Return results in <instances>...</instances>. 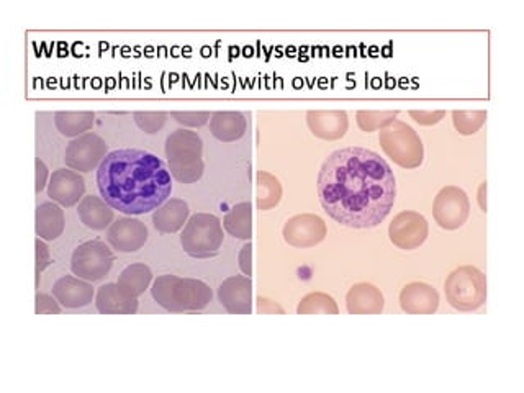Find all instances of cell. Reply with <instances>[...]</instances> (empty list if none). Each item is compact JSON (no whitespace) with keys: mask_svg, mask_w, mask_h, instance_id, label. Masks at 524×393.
<instances>
[{"mask_svg":"<svg viewBox=\"0 0 524 393\" xmlns=\"http://www.w3.org/2000/svg\"><path fill=\"white\" fill-rule=\"evenodd\" d=\"M323 210L354 230L382 224L395 204L397 182L389 162L367 148L349 146L329 154L318 174Z\"/></svg>","mask_w":524,"mask_h":393,"instance_id":"obj_1","label":"cell"},{"mask_svg":"<svg viewBox=\"0 0 524 393\" xmlns=\"http://www.w3.org/2000/svg\"><path fill=\"white\" fill-rule=\"evenodd\" d=\"M97 187L114 210L124 215H144L158 210L172 194L166 164L152 152L115 150L98 166Z\"/></svg>","mask_w":524,"mask_h":393,"instance_id":"obj_2","label":"cell"},{"mask_svg":"<svg viewBox=\"0 0 524 393\" xmlns=\"http://www.w3.org/2000/svg\"><path fill=\"white\" fill-rule=\"evenodd\" d=\"M152 295L164 310L170 313L200 312L212 302L214 292L200 279L160 276L152 282Z\"/></svg>","mask_w":524,"mask_h":393,"instance_id":"obj_3","label":"cell"},{"mask_svg":"<svg viewBox=\"0 0 524 393\" xmlns=\"http://www.w3.org/2000/svg\"><path fill=\"white\" fill-rule=\"evenodd\" d=\"M202 154L204 142L196 132L180 128L166 140V158L170 176L180 184H194L202 179L205 170Z\"/></svg>","mask_w":524,"mask_h":393,"instance_id":"obj_4","label":"cell"},{"mask_svg":"<svg viewBox=\"0 0 524 393\" xmlns=\"http://www.w3.org/2000/svg\"><path fill=\"white\" fill-rule=\"evenodd\" d=\"M379 143L391 161L403 169H417L425 160V146L419 134L405 122L393 120L379 132Z\"/></svg>","mask_w":524,"mask_h":393,"instance_id":"obj_5","label":"cell"},{"mask_svg":"<svg viewBox=\"0 0 524 393\" xmlns=\"http://www.w3.org/2000/svg\"><path fill=\"white\" fill-rule=\"evenodd\" d=\"M223 226L218 216L212 214L192 215L180 234L182 250L194 260L215 258L223 244Z\"/></svg>","mask_w":524,"mask_h":393,"instance_id":"obj_6","label":"cell"},{"mask_svg":"<svg viewBox=\"0 0 524 393\" xmlns=\"http://www.w3.org/2000/svg\"><path fill=\"white\" fill-rule=\"evenodd\" d=\"M445 290L453 308L459 312H473L487 300V278L473 266H463L446 279Z\"/></svg>","mask_w":524,"mask_h":393,"instance_id":"obj_7","label":"cell"},{"mask_svg":"<svg viewBox=\"0 0 524 393\" xmlns=\"http://www.w3.org/2000/svg\"><path fill=\"white\" fill-rule=\"evenodd\" d=\"M115 262L114 251L102 240H90L79 244L71 258V270L74 276L97 282L106 278Z\"/></svg>","mask_w":524,"mask_h":393,"instance_id":"obj_8","label":"cell"},{"mask_svg":"<svg viewBox=\"0 0 524 393\" xmlns=\"http://www.w3.org/2000/svg\"><path fill=\"white\" fill-rule=\"evenodd\" d=\"M471 215V202L463 188L446 186L437 192L433 204V216L436 224L443 230L454 232L467 224Z\"/></svg>","mask_w":524,"mask_h":393,"instance_id":"obj_9","label":"cell"},{"mask_svg":"<svg viewBox=\"0 0 524 393\" xmlns=\"http://www.w3.org/2000/svg\"><path fill=\"white\" fill-rule=\"evenodd\" d=\"M108 144L96 133H84L69 142L64 162L72 170L79 172H92L98 169V166L106 160L108 154Z\"/></svg>","mask_w":524,"mask_h":393,"instance_id":"obj_10","label":"cell"},{"mask_svg":"<svg viewBox=\"0 0 524 393\" xmlns=\"http://www.w3.org/2000/svg\"><path fill=\"white\" fill-rule=\"evenodd\" d=\"M429 224L421 214L407 210L400 212L393 218L389 226V238L391 242L403 251L418 250L423 242H427Z\"/></svg>","mask_w":524,"mask_h":393,"instance_id":"obj_11","label":"cell"},{"mask_svg":"<svg viewBox=\"0 0 524 393\" xmlns=\"http://www.w3.org/2000/svg\"><path fill=\"white\" fill-rule=\"evenodd\" d=\"M282 234L287 244L299 250H308L325 240L326 224L318 215H295L287 220Z\"/></svg>","mask_w":524,"mask_h":393,"instance_id":"obj_12","label":"cell"},{"mask_svg":"<svg viewBox=\"0 0 524 393\" xmlns=\"http://www.w3.org/2000/svg\"><path fill=\"white\" fill-rule=\"evenodd\" d=\"M148 228L138 218L124 216L110 224L107 242L118 252H136L148 242Z\"/></svg>","mask_w":524,"mask_h":393,"instance_id":"obj_13","label":"cell"},{"mask_svg":"<svg viewBox=\"0 0 524 393\" xmlns=\"http://www.w3.org/2000/svg\"><path fill=\"white\" fill-rule=\"evenodd\" d=\"M86 194V180L82 179L78 170H54L48 184V196L61 206H74L79 204Z\"/></svg>","mask_w":524,"mask_h":393,"instance_id":"obj_14","label":"cell"},{"mask_svg":"<svg viewBox=\"0 0 524 393\" xmlns=\"http://www.w3.org/2000/svg\"><path fill=\"white\" fill-rule=\"evenodd\" d=\"M218 300L232 315L253 313V280L248 276H232L218 288Z\"/></svg>","mask_w":524,"mask_h":393,"instance_id":"obj_15","label":"cell"},{"mask_svg":"<svg viewBox=\"0 0 524 393\" xmlns=\"http://www.w3.org/2000/svg\"><path fill=\"white\" fill-rule=\"evenodd\" d=\"M307 123L317 138L336 142L347 133L349 118L345 110H310L307 114Z\"/></svg>","mask_w":524,"mask_h":393,"instance_id":"obj_16","label":"cell"},{"mask_svg":"<svg viewBox=\"0 0 524 393\" xmlns=\"http://www.w3.org/2000/svg\"><path fill=\"white\" fill-rule=\"evenodd\" d=\"M400 306L409 315H433L439 308V294L427 282H411L401 288Z\"/></svg>","mask_w":524,"mask_h":393,"instance_id":"obj_17","label":"cell"},{"mask_svg":"<svg viewBox=\"0 0 524 393\" xmlns=\"http://www.w3.org/2000/svg\"><path fill=\"white\" fill-rule=\"evenodd\" d=\"M53 297L64 308H82L92 304L96 290L89 280L62 276L53 286Z\"/></svg>","mask_w":524,"mask_h":393,"instance_id":"obj_18","label":"cell"},{"mask_svg":"<svg viewBox=\"0 0 524 393\" xmlns=\"http://www.w3.org/2000/svg\"><path fill=\"white\" fill-rule=\"evenodd\" d=\"M385 306L382 292L372 284H355L346 295V308L349 315H381Z\"/></svg>","mask_w":524,"mask_h":393,"instance_id":"obj_19","label":"cell"},{"mask_svg":"<svg viewBox=\"0 0 524 393\" xmlns=\"http://www.w3.org/2000/svg\"><path fill=\"white\" fill-rule=\"evenodd\" d=\"M188 204L180 198H170L162 206L154 210L152 224L162 234H174L184 228L188 220Z\"/></svg>","mask_w":524,"mask_h":393,"instance_id":"obj_20","label":"cell"},{"mask_svg":"<svg viewBox=\"0 0 524 393\" xmlns=\"http://www.w3.org/2000/svg\"><path fill=\"white\" fill-rule=\"evenodd\" d=\"M96 306L102 315H134L138 298L128 297L116 284H106L97 290Z\"/></svg>","mask_w":524,"mask_h":393,"instance_id":"obj_21","label":"cell"},{"mask_svg":"<svg viewBox=\"0 0 524 393\" xmlns=\"http://www.w3.org/2000/svg\"><path fill=\"white\" fill-rule=\"evenodd\" d=\"M78 215L82 224L90 230L102 232L114 224V208L102 196H87L80 200Z\"/></svg>","mask_w":524,"mask_h":393,"instance_id":"obj_22","label":"cell"},{"mask_svg":"<svg viewBox=\"0 0 524 393\" xmlns=\"http://www.w3.org/2000/svg\"><path fill=\"white\" fill-rule=\"evenodd\" d=\"M248 120L243 112H215L210 118V132L223 143H233L246 133Z\"/></svg>","mask_w":524,"mask_h":393,"instance_id":"obj_23","label":"cell"},{"mask_svg":"<svg viewBox=\"0 0 524 393\" xmlns=\"http://www.w3.org/2000/svg\"><path fill=\"white\" fill-rule=\"evenodd\" d=\"M36 234L45 242H54L64 232V210L56 202H43L36 206Z\"/></svg>","mask_w":524,"mask_h":393,"instance_id":"obj_24","label":"cell"},{"mask_svg":"<svg viewBox=\"0 0 524 393\" xmlns=\"http://www.w3.org/2000/svg\"><path fill=\"white\" fill-rule=\"evenodd\" d=\"M223 228L233 238L251 242V238H253V206H251V202H241V204L232 206V210L223 218Z\"/></svg>","mask_w":524,"mask_h":393,"instance_id":"obj_25","label":"cell"},{"mask_svg":"<svg viewBox=\"0 0 524 393\" xmlns=\"http://www.w3.org/2000/svg\"><path fill=\"white\" fill-rule=\"evenodd\" d=\"M152 280V269L146 264H130L118 276L116 286L124 290V294L132 298H138L144 294Z\"/></svg>","mask_w":524,"mask_h":393,"instance_id":"obj_26","label":"cell"},{"mask_svg":"<svg viewBox=\"0 0 524 393\" xmlns=\"http://www.w3.org/2000/svg\"><path fill=\"white\" fill-rule=\"evenodd\" d=\"M96 114L94 112H56L54 125L62 136L78 138L80 134L89 133L94 126Z\"/></svg>","mask_w":524,"mask_h":393,"instance_id":"obj_27","label":"cell"},{"mask_svg":"<svg viewBox=\"0 0 524 393\" xmlns=\"http://www.w3.org/2000/svg\"><path fill=\"white\" fill-rule=\"evenodd\" d=\"M256 188H258L256 204H258V210L261 212L271 210L280 204L282 184L274 174L266 172V170H259L256 174Z\"/></svg>","mask_w":524,"mask_h":393,"instance_id":"obj_28","label":"cell"},{"mask_svg":"<svg viewBox=\"0 0 524 393\" xmlns=\"http://www.w3.org/2000/svg\"><path fill=\"white\" fill-rule=\"evenodd\" d=\"M299 315H338L339 308L335 298L323 292H311L305 295L297 306Z\"/></svg>","mask_w":524,"mask_h":393,"instance_id":"obj_29","label":"cell"},{"mask_svg":"<svg viewBox=\"0 0 524 393\" xmlns=\"http://www.w3.org/2000/svg\"><path fill=\"white\" fill-rule=\"evenodd\" d=\"M487 122V112L485 110H454L453 123L454 128L464 134L471 136L480 132V128Z\"/></svg>","mask_w":524,"mask_h":393,"instance_id":"obj_30","label":"cell"},{"mask_svg":"<svg viewBox=\"0 0 524 393\" xmlns=\"http://www.w3.org/2000/svg\"><path fill=\"white\" fill-rule=\"evenodd\" d=\"M399 110H383V112H373V110H359L355 114V120L359 128L365 133H372L377 130H382L383 126L389 125L393 120H397Z\"/></svg>","mask_w":524,"mask_h":393,"instance_id":"obj_31","label":"cell"},{"mask_svg":"<svg viewBox=\"0 0 524 393\" xmlns=\"http://www.w3.org/2000/svg\"><path fill=\"white\" fill-rule=\"evenodd\" d=\"M168 112H134V123L144 133L154 134L160 132L168 122Z\"/></svg>","mask_w":524,"mask_h":393,"instance_id":"obj_32","label":"cell"},{"mask_svg":"<svg viewBox=\"0 0 524 393\" xmlns=\"http://www.w3.org/2000/svg\"><path fill=\"white\" fill-rule=\"evenodd\" d=\"M172 118L187 128H202L212 118L210 112H172Z\"/></svg>","mask_w":524,"mask_h":393,"instance_id":"obj_33","label":"cell"},{"mask_svg":"<svg viewBox=\"0 0 524 393\" xmlns=\"http://www.w3.org/2000/svg\"><path fill=\"white\" fill-rule=\"evenodd\" d=\"M36 250V286L40 284V276L41 272L45 270L48 266L53 264V260H51V254H50V248L46 246L45 242H41V238H38L35 242Z\"/></svg>","mask_w":524,"mask_h":393,"instance_id":"obj_34","label":"cell"},{"mask_svg":"<svg viewBox=\"0 0 524 393\" xmlns=\"http://www.w3.org/2000/svg\"><path fill=\"white\" fill-rule=\"evenodd\" d=\"M36 315H60L61 313V304L48 294H36L35 297Z\"/></svg>","mask_w":524,"mask_h":393,"instance_id":"obj_35","label":"cell"},{"mask_svg":"<svg viewBox=\"0 0 524 393\" xmlns=\"http://www.w3.org/2000/svg\"><path fill=\"white\" fill-rule=\"evenodd\" d=\"M409 116L418 125L433 126L439 123L446 116V110H409Z\"/></svg>","mask_w":524,"mask_h":393,"instance_id":"obj_36","label":"cell"},{"mask_svg":"<svg viewBox=\"0 0 524 393\" xmlns=\"http://www.w3.org/2000/svg\"><path fill=\"white\" fill-rule=\"evenodd\" d=\"M238 262H240L241 272L244 276L251 278L253 276V244H251V242H246L241 248L240 254H238Z\"/></svg>","mask_w":524,"mask_h":393,"instance_id":"obj_37","label":"cell"},{"mask_svg":"<svg viewBox=\"0 0 524 393\" xmlns=\"http://www.w3.org/2000/svg\"><path fill=\"white\" fill-rule=\"evenodd\" d=\"M36 194H40L43 188L48 186V178H50V170L46 168L45 162L41 161L40 158H36Z\"/></svg>","mask_w":524,"mask_h":393,"instance_id":"obj_38","label":"cell"},{"mask_svg":"<svg viewBox=\"0 0 524 393\" xmlns=\"http://www.w3.org/2000/svg\"><path fill=\"white\" fill-rule=\"evenodd\" d=\"M258 313H261V315H274V313L284 315L285 312L284 308L280 305H277L276 302H272L269 298H264V297H259Z\"/></svg>","mask_w":524,"mask_h":393,"instance_id":"obj_39","label":"cell"},{"mask_svg":"<svg viewBox=\"0 0 524 393\" xmlns=\"http://www.w3.org/2000/svg\"><path fill=\"white\" fill-rule=\"evenodd\" d=\"M477 200H479L480 210H482L483 214H487V182H482V184H480Z\"/></svg>","mask_w":524,"mask_h":393,"instance_id":"obj_40","label":"cell"}]
</instances>
